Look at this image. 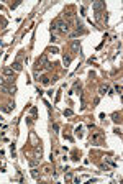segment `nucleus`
Returning a JSON list of instances; mask_svg holds the SVG:
<instances>
[{
    "label": "nucleus",
    "instance_id": "nucleus-1",
    "mask_svg": "<svg viewBox=\"0 0 123 184\" xmlns=\"http://www.w3.org/2000/svg\"><path fill=\"white\" fill-rule=\"evenodd\" d=\"M71 30V25L67 21H64L63 18H56V20L51 23V33H69Z\"/></svg>",
    "mask_w": 123,
    "mask_h": 184
},
{
    "label": "nucleus",
    "instance_id": "nucleus-2",
    "mask_svg": "<svg viewBox=\"0 0 123 184\" xmlns=\"http://www.w3.org/2000/svg\"><path fill=\"white\" fill-rule=\"evenodd\" d=\"M71 49H72L74 53H79V49H81V45H79L77 40H74V41L71 43Z\"/></svg>",
    "mask_w": 123,
    "mask_h": 184
},
{
    "label": "nucleus",
    "instance_id": "nucleus-3",
    "mask_svg": "<svg viewBox=\"0 0 123 184\" xmlns=\"http://www.w3.org/2000/svg\"><path fill=\"white\" fill-rule=\"evenodd\" d=\"M4 77H10V79H13V69H12V67H5V69H4Z\"/></svg>",
    "mask_w": 123,
    "mask_h": 184
},
{
    "label": "nucleus",
    "instance_id": "nucleus-4",
    "mask_svg": "<svg viewBox=\"0 0 123 184\" xmlns=\"http://www.w3.org/2000/svg\"><path fill=\"white\" fill-rule=\"evenodd\" d=\"M12 69H13V71H17V72H20V71L23 69V66H21V63H20V61H15V63L12 64Z\"/></svg>",
    "mask_w": 123,
    "mask_h": 184
},
{
    "label": "nucleus",
    "instance_id": "nucleus-5",
    "mask_svg": "<svg viewBox=\"0 0 123 184\" xmlns=\"http://www.w3.org/2000/svg\"><path fill=\"white\" fill-rule=\"evenodd\" d=\"M71 59H72V58H71L69 54H64V58H63V63H64V66H69V64H71Z\"/></svg>",
    "mask_w": 123,
    "mask_h": 184
},
{
    "label": "nucleus",
    "instance_id": "nucleus-6",
    "mask_svg": "<svg viewBox=\"0 0 123 184\" xmlns=\"http://www.w3.org/2000/svg\"><path fill=\"white\" fill-rule=\"evenodd\" d=\"M31 176L35 177V179H39V173H38V169H35V168H33V169H31Z\"/></svg>",
    "mask_w": 123,
    "mask_h": 184
},
{
    "label": "nucleus",
    "instance_id": "nucleus-7",
    "mask_svg": "<svg viewBox=\"0 0 123 184\" xmlns=\"http://www.w3.org/2000/svg\"><path fill=\"white\" fill-rule=\"evenodd\" d=\"M41 82H43V84H44V86H48V84H49V77H46V76H43V77H41Z\"/></svg>",
    "mask_w": 123,
    "mask_h": 184
},
{
    "label": "nucleus",
    "instance_id": "nucleus-8",
    "mask_svg": "<svg viewBox=\"0 0 123 184\" xmlns=\"http://www.w3.org/2000/svg\"><path fill=\"white\" fill-rule=\"evenodd\" d=\"M102 7H103L102 2H97V4H94V8H95V10H98V8H102Z\"/></svg>",
    "mask_w": 123,
    "mask_h": 184
},
{
    "label": "nucleus",
    "instance_id": "nucleus-9",
    "mask_svg": "<svg viewBox=\"0 0 123 184\" xmlns=\"http://www.w3.org/2000/svg\"><path fill=\"white\" fill-rule=\"evenodd\" d=\"M64 115H66V117H71V115H72V110H71V108H66V110H64Z\"/></svg>",
    "mask_w": 123,
    "mask_h": 184
},
{
    "label": "nucleus",
    "instance_id": "nucleus-10",
    "mask_svg": "<svg viewBox=\"0 0 123 184\" xmlns=\"http://www.w3.org/2000/svg\"><path fill=\"white\" fill-rule=\"evenodd\" d=\"M107 90H108V86H103V87H100V94H105Z\"/></svg>",
    "mask_w": 123,
    "mask_h": 184
},
{
    "label": "nucleus",
    "instance_id": "nucleus-11",
    "mask_svg": "<svg viewBox=\"0 0 123 184\" xmlns=\"http://www.w3.org/2000/svg\"><path fill=\"white\" fill-rule=\"evenodd\" d=\"M115 90L118 92V94H121V87H120V86H116V87H115Z\"/></svg>",
    "mask_w": 123,
    "mask_h": 184
},
{
    "label": "nucleus",
    "instance_id": "nucleus-12",
    "mask_svg": "<svg viewBox=\"0 0 123 184\" xmlns=\"http://www.w3.org/2000/svg\"><path fill=\"white\" fill-rule=\"evenodd\" d=\"M31 115H33V117H36V108H35V107L31 108Z\"/></svg>",
    "mask_w": 123,
    "mask_h": 184
},
{
    "label": "nucleus",
    "instance_id": "nucleus-13",
    "mask_svg": "<svg viewBox=\"0 0 123 184\" xmlns=\"http://www.w3.org/2000/svg\"><path fill=\"white\" fill-rule=\"evenodd\" d=\"M2 23H4V26H5V25H7V21H5V20H4V21H2Z\"/></svg>",
    "mask_w": 123,
    "mask_h": 184
}]
</instances>
